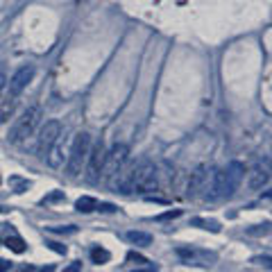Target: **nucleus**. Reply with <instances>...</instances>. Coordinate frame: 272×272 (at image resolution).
Wrapping results in <instances>:
<instances>
[{
    "label": "nucleus",
    "mask_w": 272,
    "mask_h": 272,
    "mask_svg": "<svg viewBox=\"0 0 272 272\" xmlns=\"http://www.w3.org/2000/svg\"><path fill=\"white\" fill-rule=\"evenodd\" d=\"M39 120H41V107L39 105L27 107L25 111L20 113V118H16L14 127L9 129L7 141H9V143H20L23 139L32 136L34 129H36V125H39Z\"/></svg>",
    "instance_id": "obj_1"
},
{
    "label": "nucleus",
    "mask_w": 272,
    "mask_h": 272,
    "mask_svg": "<svg viewBox=\"0 0 272 272\" xmlns=\"http://www.w3.org/2000/svg\"><path fill=\"white\" fill-rule=\"evenodd\" d=\"M89 152H91V134L80 132L73 141L71 154H68V163H66V173L71 177H77L82 173V168L87 166Z\"/></svg>",
    "instance_id": "obj_2"
},
{
    "label": "nucleus",
    "mask_w": 272,
    "mask_h": 272,
    "mask_svg": "<svg viewBox=\"0 0 272 272\" xmlns=\"http://www.w3.org/2000/svg\"><path fill=\"white\" fill-rule=\"evenodd\" d=\"M127 154H129V147H127L125 143H116L105 157L102 175H105V177H116V175L123 170V166H125Z\"/></svg>",
    "instance_id": "obj_3"
},
{
    "label": "nucleus",
    "mask_w": 272,
    "mask_h": 272,
    "mask_svg": "<svg viewBox=\"0 0 272 272\" xmlns=\"http://www.w3.org/2000/svg\"><path fill=\"white\" fill-rule=\"evenodd\" d=\"M105 157H107V150H105L102 139L91 143V152H89V159H87V180L89 181H98L100 177H102Z\"/></svg>",
    "instance_id": "obj_4"
},
{
    "label": "nucleus",
    "mask_w": 272,
    "mask_h": 272,
    "mask_svg": "<svg viewBox=\"0 0 272 272\" xmlns=\"http://www.w3.org/2000/svg\"><path fill=\"white\" fill-rule=\"evenodd\" d=\"M59 136H61V123L59 120H48L46 125L41 127V132H39L36 152H39L41 157H46V154L50 152V147L59 141Z\"/></svg>",
    "instance_id": "obj_5"
},
{
    "label": "nucleus",
    "mask_w": 272,
    "mask_h": 272,
    "mask_svg": "<svg viewBox=\"0 0 272 272\" xmlns=\"http://www.w3.org/2000/svg\"><path fill=\"white\" fill-rule=\"evenodd\" d=\"M34 77V66H20L16 73L12 75V80H9V93L18 98L20 93L25 91V87L32 82Z\"/></svg>",
    "instance_id": "obj_6"
},
{
    "label": "nucleus",
    "mask_w": 272,
    "mask_h": 272,
    "mask_svg": "<svg viewBox=\"0 0 272 272\" xmlns=\"http://www.w3.org/2000/svg\"><path fill=\"white\" fill-rule=\"evenodd\" d=\"M213 191H216L213 193L216 198H227V195H232V193L236 191V186L232 184L227 170H216V173H213Z\"/></svg>",
    "instance_id": "obj_7"
},
{
    "label": "nucleus",
    "mask_w": 272,
    "mask_h": 272,
    "mask_svg": "<svg viewBox=\"0 0 272 272\" xmlns=\"http://www.w3.org/2000/svg\"><path fill=\"white\" fill-rule=\"evenodd\" d=\"M177 254H180L181 259L188 261V263H193V266H211L213 261H216V254L199 252V250H186V247H180Z\"/></svg>",
    "instance_id": "obj_8"
},
{
    "label": "nucleus",
    "mask_w": 272,
    "mask_h": 272,
    "mask_svg": "<svg viewBox=\"0 0 272 272\" xmlns=\"http://www.w3.org/2000/svg\"><path fill=\"white\" fill-rule=\"evenodd\" d=\"M206 170H209L206 166H198L191 173V180H188V198H198L199 191L204 188L206 180H209V173Z\"/></svg>",
    "instance_id": "obj_9"
},
{
    "label": "nucleus",
    "mask_w": 272,
    "mask_h": 272,
    "mask_svg": "<svg viewBox=\"0 0 272 272\" xmlns=\"http://www.w3.org/2000/svg\"><path fill=\"white\" fill-rule=\"evenodd\" d=\"M268 180H270V170H268L266 163H259V166H254L250 170V175H247V186L252 191H259V188H263L268 184Z\"/></svg>",
    "instance_id": "obj_10"
},
{
    "label": "nucleus",
    "mask_w": 272,
    "mask_h": 272,
    "mask_svg": "<svg viewBox=\"0 0 272 272\" xmlns=\"http://www.w3.org/2000/svg\"><path fill=\"white\" fill-rule=\"evenodd\" d=\"M14 109H16V95H12V93L2 95L0 98V123H5L14 113Z\"/></svg>",
    "instance_id": "obj_11"
},
{
    "label": "nucleus",
    "mask_w": 272,
    "mask_h": 272,
    "mask_svg": "<svg viewBox=\"0 0 272 272\" xmlns=\"http://www.w3.org/2000/svg\"><path fill=\"white\" fill-rule=\"evenodd\" d=\"M46 159H48V166L50 168H59L61 163H64V147L59 145V141L50 147V152L46 154Z\"/></svg>",
    "instance_id": "obj_12"
},
{
    "label": "nucleus",
    "mask_w": 272,
    "mask_h": 272,
    "mask_svg": "<svg viewBox=\"0 0 272 272\" xmlns=\"http://www.w3.org/2000/svg\"><path fill=\"white\" fill-rule=\"evenodd\" d=\"M75 209H77L80 213H91V211L98 209V199L91 198V195H82V198L75 202Z\"/></svg>",
    "instance_id": "obj_13"
},
{
    "label": "nucleus",
    "mask_w": 272,
    "mask_h": 272,
    "mask_svg": "<svg viewBox=\"0 0 272 272\" xmlns=\"http://www.w3.org/2000/svg\"><path fill=\"white\" fill-rule=\"evenodd\" d=\"M243 173H245V168H243V163H238V161H232L229 166H227V175H229V180H232V184L238 188L240 180H243Z\"/></svg>",
    "instance_id": "obj_14"
},
{
    "label": "nucleus",
    "mask_w": 272,
    "mask_h": 272,
    "mask_svg": "<svg viewBox=\"0 0 272 272\" xmlns=\"http://www.w3.org/2000/svg\"><path fill=\"white\" fill-rule=\"evenodd\" d=\"M127 240L132 243V245H139V247H145L152 243V236L147 232H127Z\"/></svg>",
    "instance_id": "obj_15"
},
{
    "label": "nucleus",
    "mask_w": 272,
    "mask_h": 272,
    "mask_svg": "<svg viewBox=\"0 0 272 272\" xmlns=\"http://www.w3.org/2000/svg\"><path fill=\"white\" fill-rule=\"evenodd\" d=\"M109 259H111V254L107 252L105 247H93V250H91V261H93V263L102 266V263H107Z\"/></svg>",
    "instance_id": "obj_16"
},
{
    "label": "nucleus",
    "mask_w": 272,
    "mask_h": 272,
    "mask_svg": "<svg viewBox=\"0 0 272 272\" xmlns=\"http://www.w3.org/2000/svg\"><path fill=\"white\" fill-rule=\"evenodd\" d=\"M5 245L9 247L12 252H16V254H23V252H25V240L18 238V236H9V238L5 240Z\"/></svg>",
    "instance_id": "obj_17"
},
{
    "label": "nucleus",
    "mask_w": 272,
    "mask_h": 272,
    "mask_svg": "<svg viewBox=\"0 0 272 272\" xmlns=\"http://www.w3.org/2000/svg\"><path fill=\"white\" fill-rule=\"evenodd\" d=\"M193 225H202V229H211L213 234L220 232V225L216 222V220H202V218H195L193 220Z\"/></svg>",
    "instance_id": "obj_18"
},
{
    "label": "nucleus",
    "mask_w": 272,
    "mask_h": 272,
    "mask_svg": "<svg viewBox=\"0 0 272 272\" xmlns=\"http://www.w3.org/2000/svg\"><path fill=\"white\" fill-rule=\"evenodd\" d=\"M50 250H54V252H59V254H66V245H59V243H54V240H48L46 243Z\"/></svg>",
    "instance_id": "obj_19"
},
{
    "label": "nucleus",
    "mask_w": 272,
    "mask_h": 272,
    "mask_svg": "<svg viewBox=\"0 0 272 272\" xmlns=\"http://www.w3.org/2000/svg\"><path fill=\"white\" fill-rule=\"evenodd\" d=\"M14 184H16V191H14V193H23V191H25V188H30V181H18V180H16V177H14Z\"/></svg>",
    "instance_id": "obj_20"
},
{
    "label": "nucleus",
    "mask_w": 272,
    "mask_h": 272,
    "mask_svg": "<svg viewBox=\"0 0 272 272\" xmlns=\"http://www.w3.org/2000/svg\"><path fill=\"white\" fill-rule=\"evenodd\" d=\"M80 270H82V263H80V261H73L71 266H66L61 272H80Z\"/></svg>",
    "instance_id": "obj_21"
},
{
    "label": "nucleus",
    "mask_w": 272,
    "mask_h": 272,
    "mask_svg": "<svg viewBox=\"0 0 272 272\" xmlns=\"http://www.w3.org/2000/svg\"><path fill=\"white\" fill-rule=\"evenodd\" d=\"M181 211H168V213H161L157 220H170V218H180Z\"/></svg>",
    "instance_id": "obj_22"
},
{
    "label": "nucleus",
    "mask_w": 272,
    "mask_h": 272,
    "mask_svg": "<svg viewBox=\"0 0 272 272\" xmlns=\"http://www.w3.org/2000/svg\"><path fill=\"white\" fill-rule=\"evenodd\" d=\"M127 259H129V261H139V263H147V259H143L141 254H134V252L127 254Z\"/></svg>",
    "instance_id": "obj_23"
},
{
    "label": "nucleus",
    "mask_w": 272,
    "mask_h": 272,
    "mask_svg": "<svg viewBox=\"0 0 272 272\" xmlns=\"http://www.w3.org/2000/svg\"><path fill=\"white\" fill-rule=\"evenodd\" d=\"M61 198H64V193L57 191V193H53V195H48V198L43 199V202H54V199H61Z\"/></svg>",
    "instance_id": "obj_24"
},
{
    "label": "nucleus",
    "mask_w": 272,
    "mask_h": 272,
    "mask_svg": "<svg viewBox=\"0 0 272 272\" xmlns=\"http://www.w3.org/2000/svg\"><path fill=\"white\" fill-rule=\"evenodd\" d=\"M5 84H7V75L0 71V93H2V89H5Z\"/></svg>",
    "instance_id": "obj_25"
},
{
    "label": "nucleus",
    "mask_w": 272,
    "mask_h": 272,
    "mask_svg": "<svg viewBox=\"0 0 272 272\" xmlns=\"http://www.w3.org/2000/svg\"><path fill=\"white\" fill-rule=\"evenodd\" d=\"M9 270V263L7 261H0V272H7Z\"/></svg>",
    "instance_id": "obj_26"
},
{
    "label": "nucleus",
    "mask_w": 272,
    "mask_h": 272,
    "mask_svg": "<svg viewBox=\"0 0 272 272\" xmlns=\"http://www.w3.org/2000/svg\"><path fill=\"white\" fill-rule=\"evenodd\" d=\"M261 263H266V266L272 268V259H268V256H263V259H261Z\"/></svg>",
    "instance_id": "obj_27"
},
{
    "label": "nucleus",
    "mask_w": 272,
    "mask_h": 272,
    "mask_svg": "<svg viewBox=\"0 0 272 272\" xmlns=\"http://www.w3.org/2000/svg\"><path fill=\"white\" fill-rule=\"evenodd\" d=\"M132 272H154V268H143V270H132Z\"/></svg>",
    "instance_id": "obj_28"
},
{
    "label": "nucleus",
    "mask_w": 272,
    "mask_h": 272,
    "mask_svg": "<svg viewBox=\"0 0 272 272\" xmlns=\"http://www.w3.org/2000/svg\"><path fill=\"white\" fill-rule=\"evenodd\" d=\"M41 272H53V266H48V268H41Z\"/></svg>",
    "instance_id": "obj_29"
},
{
    "label": "nucleus",
    "mask_w": 272,
    "mask_h": 272,
    "mask_svg": "<svg viewBox=\"0 0 272 272\" xmlns=\"http://www.w3.org/2000/svg\"><path fill=\"white\" fill-rule=\"evenodd\" d=\"M18 272H27V270H18Z\"/></svg>",
    "instance_id": "obj_30"
},
{
    "label": "nucleus",
    "mask_w": 272,
    "mask_h": 272,
    "mask_svg": "<svg viewBox=\"0 0 272 272\" xmlns=\"http://www.w3.org/2000/svg\"><path fill=\"white\" fill-rule=\"evenodd\" d=\"M0 211H2V206H0Z\"/></svg>",
    "instance_id": "obj_31"
}]
</instances>
